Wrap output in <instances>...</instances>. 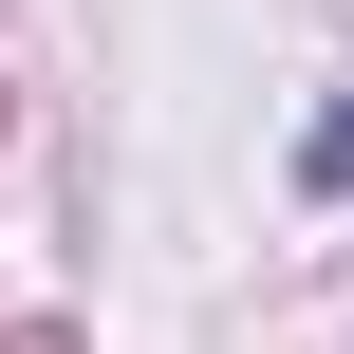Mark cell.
I'll list each match as a JSON object with an SVG mask.
<instances>
[{"label":"cell","instance_id":"1","mask_svg":"<svg viewBox=\"0 0 354 354\" xmlns=\"http://www.w3.org/2000/svg\"><path fill=\"white\" fill-rule=\"evenodd\" d=\"M317 187H354V112H336V131H317Z\"/></svg>","mask_w":354,"mask_h":354}]
</instances>
